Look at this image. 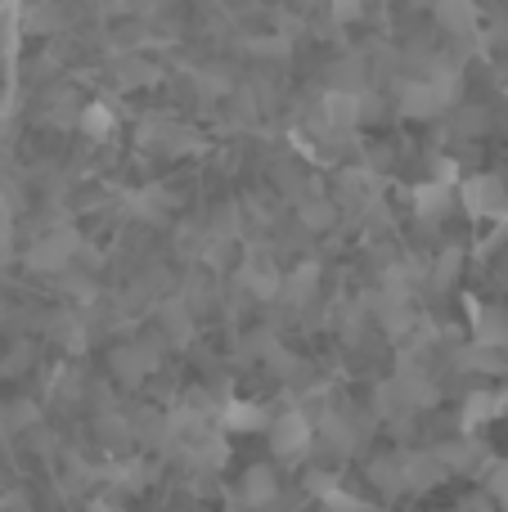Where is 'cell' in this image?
Masks as SVG:
<instances>
[{"label": "cell", "instance_id": "277c9868", "mask_svg": "<svg viewBox=\"0 0 508 512\" xmlns=\"http://www.w3.org/2000/svg\"><path fill=\"white\" fill-rule=\"evenodd\" d=\"M72 252H77V234L54 230V234H45V239L32 243V252H27V265H32V270H41V274L68 270V265H72Z\"/></svg>", "mask_w": 508, "mask_h": 512}, {"label": "cell", "instance_id": "2e32d148", "mask_svg": "<svg viewBox=\"0 0 508 512\" xmlns=\"http://www.w3.org/2000/svg\"><path fill=\"white\" fill-rule=\"evenodd\" d=\"M113 113H108L104 104H90L86 113H81V131L90 135V140H108V135H113Z\"/></svg>", "mask_w": 508, "mask_h": 512}, {"label": "cell", "instance_id": "44dd1931", "mask_svg": "<svg viewBox=\"0 0 508 512\" xmlns=\"http://www.w3.org/2000/svg\"><path fill=\"white\" fill-rule=\"evenodd\" d=\"M90 512H117L113 504H95V508H90Z\"/></svg>", "mask_w": 508, "mask_h": 512}, {"label": "cell", "instance_id": "3957f363", "mask_svg": "<svg viewBox=\"0 0 508 512\" xmlns=\"http://www.w3.org/2000/svg\"><path fill=\"white\" fill-rule=\"evenodd\" d=\"M459 198H464L468 216H477V221H491V216L508 212V189L500 176H468Z\"/></svg>", "mask_w": 508, "mask_h": 512}, {"label": "cell", "instance_id": "d6986e66", "mask_svg": "<svg viewBox=\"0 0 508 512\" xmlns=\"http://www.w3.org/2000/svg\"><path fill=\"white\" fill-rule=\"evenodd\" d=\"M329 9L338 23H356V18L365 14V0H329Z\"/></svg>", "mask_w": 508, "mask_h": 512}, {"label": "cell", "instance_id": "ac0fdd59", "mask_svg": "<svg viewBox=\"0 0 508 512\" xmlns=\"http://www.w3.org/2000/svg\"><path fill=\"white\" fill-rule=\"evenodd\" d=\"M486 495H491L500 508H508V468L504 463L500 468H491V477H486Z\"/></svg>", "mask_w": 508, "mask_h": 512}, {"label": "cell", "instance_id": "ba28073f", "mask_svg": "<svg viewBox=\"0 0 508 512\" xmlns=\"http://www.w3.org/2000/svg\"><path fill=\"white\" fill-rule=\"evenodd\" d=\"M473 342L477 346H504L508 351V310L504 306H477L473 310Z\"/></svg>", "mask_w": 508, "mask_h": 512}, {"label": "cell", "instance_id": "6da1fadb", "mask_svg": "<svg viewBox=\"0 0 508 512\" xmlns=\"http://www.w3.org/2000/svg\"><path fill=\"white\" fill-rule=\"evenodd\" d=\"M459 99V68L455 63H432L423 77H405L396 90V104L405 117H441Z\"/></svg>", "mask_w": 508, "mask_h": 512}, {"label": "cell", "instance_id": "e0dca14e", "mask_svg": "<svg viewBox=\"0 0 508 512\" xmlns=\"http://www.w3.org/2000/svg\"><path fill=\"white\" fill-rule=\"evenodd\" d=\"M153 364H149V355H144V346H131V351H117V373H122V378H144V373H149Z\"/></svg>", "mask_w": 508, "mask_h": 512}, {"label": "cell", "instance_id": "52a82bcc", "mask_svg": "<svg viewBox=\"0 0 508 512\" xmlns=\"http://www.w3.org/2000/svg\"><path fill=\"white\" fill-rule=\"evenodd\" d=\"M279 499V472L270 463H257V468L243 472V504L248 508H270Z\"/></svg>", "mask_w": 508, "mask_h": 512}, {"label": "cell", "instance_id": "9a60e30c", "mask_svg": "<svg viewBox=\"0 0 508 512\" xmlns=\"http://www.w3.org/2000/svg\"><path fill=\"white\" fill-rule=\"evenodd\" d=\"M437 454H441V463H446L450 472H464L468 463H477V441H473V436L464 432V436H459L455 445H441Z\"/></svg>", "mask_w": 508, "mask_h": 512}, {"label": "cell", "instance_id": "9c48e42d", "mask_svg": "<svg viewBox=\"0 0 508 512\" xmlns=\"http://www.w3.org/2000/svg\"><path fill=\"white\" fill-rule=\"evenodd\" d=\"M221 423L230 427V432H270L275 418H266V409L252 405V400H230L225 414H221Z\"/></svg>", "mask_w": 508, "mask_h": 512}, {"label": "cell", "instance_id": "7a4b0ae2", "mask_svg": "<svg viewBox=\"0 0 508 512\" xmlns=\"http://www.w3.org/2000/svg\"><path fill=\"white\" fill-rule=\"evenodd\" d=\"M266 436H270V454H275L279 463H297L315 445V427H311V418H306L302 409H288V414H279L275 423H270Z\"/></svg>", "mask_w": 508, "mask_h": 512}, {"label": "cell", "instance_id": "8992f818", "mask_svg": "<svg viewBox=\"0 0 508 512\" xmlns=\"http://www.w3.org/2000/svg\"><path fill=\"white\" fill-rule=\"evenodd\" d=\"M450 477V468L441 463L437 450H414L405 454V490H432Z\"/></svg>", "mask_w": 508, "mask_h": 512}, {"label": "cell", "instance_id": "8fae6325", "mask_svg": "<svg viewBox=\"0 0 508 512\" xmlns=\"http://www.w3.org/2000/svg\"><path fill=\"white\" fill-rule=\"evenodd\" d=\"M315 283H320V265H315V261H302V265H297V270L284 279V297H288V301H306V297L315 292Z\"/></svg>", "mask_w": 508, "mask_h": 512}, {"label": "cell", "instance_id": "7c38bea8", "mask_svg": "<svg viewBox=\"0 0 508 512\" xmlns=\"http://www.w3.org/2000/svg\"><path fill=\"white\" fill-rule=\"evenodd\" d=\"M369 477H374L387 495H392V490H405V454H401V459H396V454L374 459V463H369Z\"/></svg>", "mask_w": 508, "mask_h": 512}, {"label": "cell", "instance_id": "ffe728a7", "mask_svg": "<svg viewBox=\"0 0 508 512\" xmlns=\"http://www.w3.org/2000/svg\"><path fill=\"white\" fill-rule=\"evenodd\" d=\"M324 508H333V512H365V504H360V499L338 495V490H333V495H324Z\"/></svg>", "mask_w": 508, "mask_h": 512}, {"label": "cell", "instance_id": "4fadbf2b", "mask_svg": "<svg viewBox=\"0 0 508 512\" xmlns=\"http://www.w3.org/2000/svg\"><path fill=\"white\" fill-rule=\"evenodd\" d=\"M464 364L468 369H477V373H504V364H508V351L504 346H468L464 351Z\"/></svg>", "mask_w": 508, "mask_h": 512}, {"label": "cell", "instance_id": "30bf717a", "mask_svg": "<svg viewBox=\"0 0 508 512\" xmlns=\"http://www.w3.org/2000/svg\"><path fill=\"white\" fill-rule=\"evenodd\" d=\"M432 14H437V23L446 27V32L464 36L468 27H473V5H468V0H437V5H432Z\"/></svg>", "mask_w": 508, "mask_h": 512}, {"label": "cell", "instance_id": "5bb4252c", "mask_svg": "<svg viewBox=\"0 0 508 512\" xmlns=\"http://www.w3.org/2000/svg\"><path fill=\"white\" fill-rule=\"evenodd\" d=\"M500 414V396H491V391H473L464 405V432H473V427H482L486 418Z\"/></svg>", "mask_w": 508, "mask_h": 512}, {"label": "cell", "instance_id": "5b68a950", "mask_svg": "<svg viewBox=\"0 0 508 512\" xmlns=\"http://www.w3.org/2000/svg\"><path fill=\"white\" fill-rule=\"evenodd\" d=\"M450 207H455V185L446 176L414 185V212H419V221H446Z\"/></svg>", "mask_w": 508, "mask_h": 512}, {"label": "cell", "instance_id": "7402d4cb", "mask_svg": "<svg viewBox=\"0 0 508 512\" xmlns=\"http://www.w3.org/2000/svg\"><path fill=\"white\" fill-rule=\"evenodd\" d=\"M419 5H428V9H432V5H437V0H419Z\"/></svg>", "mask_w": 508, "mask_h": 512}]
</instances>
